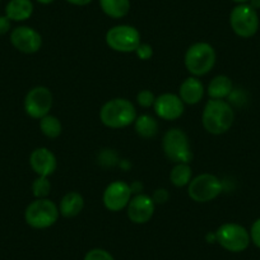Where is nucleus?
Segmentation results:
<instances>
[{"instance_id": "nucleus-1", "label": "nucleus", "mask_w": 260, "mask_h": 260, "mask_svg": "<svg viewBox=\"0 0 260 260\" xmlns=\"http://www.w3.org/2000/svg\"><path fill=\"white\" fill-rule=\"evenodd\" d=\"M235 114L223 100H209L203 111V125L211 134H223L232 126Z\"/></svg>"}, {"instance_id": "nucleus-2", "label": "nucleus", "mask_w": 260, "mask_h": 260, "mask_svg": "<svg viewBox=\"0 0 260 260\" xmlns=\"http://www.w3.org/2000/svg\"><path fill=\"white\" fill-rule=\"evenodd\" d=\"M100 117L106 126L120 129L136 121L137 111L134 105L127 100L114 99L102 106Z\"/></svg>"}, {"instance_id": "nucleus-3", "label": "nucleus", "mask_w": 260, "mask_h": 260, "mask_svg": "<svg viewBox=\"0 0 260 260\" xmlns=\"http://www.w3.org/2000/svg\"><path fill=\"white\" fill-rule=\"evenodd\" d=\"M216 64V52L209 44L198 42L187 49L185 54V67L192 76H204Z\"/></svg>"}, {"instance_id": "nucleus-4", "label": "nucleus", "mask_w": 260, "mask_h": 260, "mask_svg": "<svg viewBox=\"0 0 260 260\" xmlns=\"http://www.w3.org/2000/svg\"><path fill=\"white\" fill-rule=\"evenodd\" d=\"M59 209L54 202L49 199H36L24 212V219L34 229H47L57 221Z\"/></svg>"}, {"instance_id": "nucleus-5", "label": "nucleus", "mask_w": 260, "mask_h": 260, "mask_svg": "<svg viewBox=\"0 0 260 260\" xmlns=\"http://www.w3.org/2000/svg\"><path fill=\"white\" fill-rule=\"evenodd\" d=\"M165 154L175 164H189L192 158L189 139L181 129H170L162 141Z\"/></svg>"}, {"instance_id": "nucleus-6", "label": "nucleus", "mask_w": 260, "mask_h": 260, "mask_svg": "<svg viewBox=\"0 0 260 260\" xmlns=\"http://www.w3.org/2000/svg\"><path fill=\"white\" fill-rule=\"evenodd\" d=\"M216 241L231 252H241L250 245V234L237 223H224L217 230Z\"/></svg>"}, {"instance_id": "nucleus-7", "label": "nucleus", "mask_w": 260, "mask_h": 260, "mask_svg": "<svg viewBox=\"0 0 260 260\" xmlns=\"http://www.w3.org/2000/svg\"><path fill=\"white\" fill-rule=\"evenodd\" d=\"M230 23L237 36L242 39L252 37L259 28V17L255 9L249 4H239L235 7L230 16Z\"/></svg>"}, {"instance_id": "nucleus-8", "label": "nucleus", "mask_w": 260, "mask_h": 260, "mask_svg": "<svg viewBox=\"0 0 260 260\" xmlns=\"http://www.w3.org/2000/svg\"><path fill=\"white\" fill-rule=\"evenodd\" d=\"M222 192V182L212 174H203L189 182L187 194L194 202L206 203L217 198Z\"/></svg>"}, {"instance_id": "nucleus-9", "label": "nucleus", "mask_w": 260, "mask_h": 260, "mask_svg": "<svg viewBox=\"0 0 260 260\" xmlns=\"http://www.w3.org/2000/svg\"><path fill=\"white\" fill-rule=\"evenodd\" d=\"M106 42L112 50L119 52H133L141 45V35L132 26H115L106 34Z\"/></svg>"}, {"instance_id": "nucleus-10", "label": "nucleus", "mask_w": 260, "mask_h": 260, "mask_svg": "<svg viewBox=\"0 0 260 260\" xmlns=\"http://www.w3.org/2000/svg\"><path fill=\"white\" fill-rule=\"evenodd\" d=\"M52 106V94L46 87H35L24 99V110L34 119H42L49 115Z\"/></svg>"}, {"instance_id": "nucleus-11", "label": "nucleus", "mask_w": 260, "mask_h": 260, "mask_svg": "<svg viewBox=\"0 0 260 260\" xmlns=\"http://www.w3.org/2000/svg\"><path fill=\"white\" fill-rule=\"evenodd\" d=\"M11 42L18 51L24 54H34L41 49L42 39L36 29L21 26L12 31Z\"/></svg>"}, {"instance_id": "nucleus-12", "label": "nucleus", "mask_w": 260, "mask_h": 260, "mask_svg": "<svg viewBox=\"0 0 260 260\" xmlns=\"http://www.w3.org/2000/svg\"><path fill=\"white\" fill-rule=\"evenodd\" d=\"M132 187L124 181H115L104 192V204L109 211L119 212L129 204Z\"/></svg>"}, {"instance_id": "nucleus-13", "label": "nucleus", "mask_w": 260, "mask_h": 260, "mask_svg": "<svg viewBox=\"0 0 260 260\" xmlns=\"http://www.w3.org/2000/svg\"><path fill=\"white\" fill-rule=\"evenodd\" d=\"M153 213L154 202L148 195L138 194L133 199H130L127 204V217L134 223H146L152 218Z\"/></svg>"}, {"instance_id": "nucleus-14", "label": "nucleus", "mask_w": 260, "mask_h": 260, "mask_svg": "<svg viewBox=\"0 0 260 260\" xmlns=\"http://www.w3.org/2000/svg\"><path fill=\"white\" fill-rule=\"evenodd\" d=\"M154 110L161 119L176 120L184 112V102L176 94L165 93L156 99Z\"/></svg>"}, {"instance_id": "nucleus-15", "label": "nucleus", "mask_w": 260, "mask_h": 260, "mask_svg": "<svg viewBox=\"0 0 260 260\" xmlns=\"http://www.w3.org/2000/svg\"><path fill=\"white\" fill-rule=\"evenodd\" d=\"M29 164H31L32 170L36 172L39 176H50L54 174L56 170L57 162L56 157L49 151L47 148H37L35 149L29 157Z\"/></svg>"}, {"instance_id": "nucleus-16", "label": "nucleus", "mask_w": 260, "mask_h": 260, "mask_svg": "<svg viewBox=\"0 0 260 260\" xmlns=\"http://www.w3.org/2000/svg\"><path fill=\"white\" fill-rule=\"evenodd\" d=\"M179 93L180 99H181V101L185 102V104H198L204 94L203 83H202L198 78L190 77V78L185 79V81L182 82V84L180 86Z\"/></svg>"}, {"instance_id": "nucleus-17", "label": "nucleus", "mask_w": 260, "mask_h": 260, "mask_svg": "<svg viewBox=\"0 0 260 260\" xmlns=\"http://www.w3.org/2000/svg\"><path fill=\"white\" fill-rule=\"evenodd\" d=\"M34 13L31 0H11L6 7V16L11 21L22 22L28 19Z\"/></svg>"}, {"instance_id": "nucleus-18", "label": "nucleus", "mask_w": 260, "mask_h": 260, "mask_svg": "<svg viewBox=\"0 0 260 260\" xmlns=\"http://www.w3.org/2000/svg\"><path fill=\"white\" fill-rule=\"evenodd\" d=\"M84 207L83 197L79 192L71 191L68 194L64 195V198L60 202L59 211L67 218H72V217L78 216L82 212Z\"/></svg>"}, {"instance_id": "nucleus-19", "label": "nucleus", "mask_w": 260, "mask_h": 260, "mask_svg": "<svg viewBox=\"0 0 260 260\" xmlns=\"http://www.w3.org/2000/svg\"><path fill=\"white\" fill-rule=\"evenodd\" d=\"M232 82L226 76H217L208 86V94L213 100H222L232 93Z\"/></svg>"}, {"instance_id": "nucleus-20", "label": "nucleus", "mask_w": 260, "mask_h": 260, "mask_svg": "<svg viewBox=\"0 0 260 260\" xmlns=\"http://www.w3.org/2000/svg\"><path fill=\"white\" fill-rule=\"evenodd\" d=\"M102 11L111 18H122L129 13L130 0H100Z\"/></svg>"}, {"instance_id": "nucleus-21", "label": "nucleus", "mask_w": 260, "mask_h": 260, "mask_svg": "<svg viewBox=\"0 0 260 260\" xmlns=\"http://www.w3.org/2000/svg\"><path fill=\"white\" fill-rule=\"evenodd\" d=\"M136 130L143 138H153L158 133V124L149 115H141L136 119Z\"/></svg>"}, {"instance_id": "nucleus-22", "label": "nucleus", "mask_w": 260, "mask_h": 260, "mask_svg": "<svg viewBox=\"0 0 260 260\" xmlns=\"http://www.w3.org/2000/svg\"><path fill=\"white\" fill-rule=\"evenodd\" d=\"M170 179H171L172 184L177 187L189 185L190 180H191V167L189 166V164H177L172 169Z\"/></svg>"}, {"instance_id": "nucleus-23", "label": "nucleus", "mask_w": 260, "mask_h": 260, "mask_svg": "<svg viewBox=\"0 0 260 260\" xmlns=\"http://www.w3.org/2000/svg\"><path fill=\"white\" fill-rule=\"evenodd\" d=\"M40 127L47 138H56L61 134V122L52 115H46L40 119Z\"/></svg>"}, {"instance_id": "nucleus-24", "label": "nucleus", "mask_w": 260, "mask_h": 260, "mask_svg": "<svg viewBox=\"0 0 260 260\" xmlns=\"http://www.w3.org/2000/svg\"><path fill=\"white\" fill-rule=\"evenodd\" d=\"M50 190H51V184H50L49 179L45 176H39L32 184V191L37 199L46 198Z\"/></svg>"}, {"instance_id": "nucleus-25", "label": "nucleus", "mask_w": 260, "mask_h": 260, "mask_svg": "<svg viewBox=\"0 0 260 260\" xmlns=\"http://www.w3.org/2000/svg\"><path fill=\"white\" fill-rule=\"evenodd\" d=\"M84 260H114V257L106 250L93 249L87 252L86 256H84Z\"/></svg>"}, {"instance_id": "nucleus-26", "label": "nucleus", "mask_w": 260, "mask_h": 260, "mask_svg": "<svg viewBox=\"0 0 260 260\" xmlns=\"http://www.w3.org/2000/svg\"><path fill=\"white\" fill-rule=\"evenodd\" d=\"M137 101H138V104L141 105V106L151 107L152 105H154L156 99H154V94L152 93L151 91L144 89V91H141L138 93V96H137Z\"/></svg>"}, {"instance_id": "nucleus-27", "label": "nucleus", "mask_w": 260, "mask_h": 260, "mask_svg": "<svg viewBox=\"0 0 260 260\" xmlns=\"http://www.w3.org/2000/svg\"><path fill=\"white\" fill-rule=\"evenodd\" d=\"M249 234H250V240L252 241V244L260 249V218H257L256 221L252 223L251 230H250Z\"/></svg>"}, {"instance_id": "nucleus-28", "label": "nucleus", "mask_w": 260, "mask_h": 260, "mask_svg": "<svg viewBox=\"0 0 260 260\" xmlns=\"http://www.w3.org/2000/svg\"><path fill=\"white\" fill-rule=\"evenodd\" d=\"M137 55L139 56V59L142 60H148L151 59L152 54H153V51H152V46L148 44H141L138 46V49L136 50Z\"/></svg>"}, {"instance_id": "nucleus-29", "label": "nucleus", "mask_w": 260, "mask_h": 260, "mask_svg": "<svg viewBox=\"0 0 260 260\" xmlns=\"http://www.w3.org/2000/svg\"><path fill=\"white\" fill-rule=\"evenodd\" d=\"M154 203L157 204H164L166 203L167 199H169V191L166 189H157L153 192V197H152Z\"/></svg>"}, {"instance_id": "nucleus-30", "label": "nucleus", "mask_w": 260, "mask_h": 260, "mask_svg": "<svg viewBox=\"0 0 260 260\" xmlns=\"http://www.w3.org/2000/svg\"><path fill=\"white\" fill-rule=\"evenodd\" d=\"M11 29V19L7 16H0V36L8 34Z\"/></svg>"}, {"instance_id": "nucleus-31", "label": "nucleus", "mask_w": 260, "mask_h": 260, "mask_svg": "<svg viewBox=\"0 0 260 260\" xmlns=\"http://www.w3.org/2000/svg\"><path fill=\"white\" fill-rule=\"evenodd\" d=\"M68 3L73 4V6H79V7H83V6H87V4H89L92 2V0H67Z\"/></svg>"}, {"instance_id": "nucleus-32", "label": "nucleus", "mask_w": 260, "mask_h": 260, "mask_svg": "<svg viewBox=\"0 0 260 260\" xmlns=\"http://www.w3.org/2000/svg\"><path fill=\"white\" fill-rule=\"evenodd\" d=\"M249 6L251 7L252 9H255V11H256V9L260 8V0H250Z\"/></svg>"}, {"instance_id": "nucleus-33", "label": "nucleus", "mask_w": 260, "mask_h": 260, "mask_svg": "<svg viewBox=\"0 0 260 260\" xmlns=\"http://www.w3.org/2000/svg\"><path fill=\"white\" fill-rule=\"evenodd\" d=\"M37 2L41 4H51L52 2H55V0H37Z\"/></svg>"}, {"instance_id": "nucleus-34", "label": "nucleus", "mask_w": 260, "mask_h": 260, "mask_svg": "<svg viewBox=\"0 0 260 260\" xmlns=\"http://www.w3.org/2000/svg\"><path fill=\"white\" fill-rule=\"evenodd\" d=\"M232 2H235V3H239V4H246L247 2H250V0H232Z\"/></svg>"}, {"instance_id": "nucleus-35", "label": "nucleus", "mask_w": 260, "mask_h": 260, "mask_svg": "<svg viewBox=\"0 0 260 260\" xmlns=\"http://www.w3.org/2000/svg\"><path fill=\"white\" fill-rule=\"evenodd\" d=\"M0 2H2V0H0Z\"/></svg>"}]
</instances>
